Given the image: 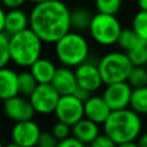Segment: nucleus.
I'll use <instances>...</instances> for the list:
<instances>
[{
	"mask_svg": "<svg viewBox=\"0 0 147 147\" xmlns=\"http://www.w3.org/2000/svg\"><path fill=\"white\" fill-rule=\"evenodd\" d=\"M71 10L62 0L36 3L29 13L30 29L44 41L55 44L71 30Z\"/></svg>",
	"mask_w": 147,
	"mask_h": 147,
	"instance_id": "nucleus-1",
	"label": "nucleus"
},
{
	"mask_svg": "<svg viewBox=\"0 0 147 147\" xmlns=\"http://www.w3.org/2000/svg\"><path fill=\"white\" fill-rule=\"evenodd\" d=\"M102 130L117 145L136 141L142 131V118L130 107L111 110L102 124Z\"/></svg>",
	"mask_w": 147,
	"mask_h": 147,
	"instance_id": "nucleus-2",
	"label": "nucleus"
},
{
	"mask_svg": "<svg viewBox=\"0 0 147 147\" xmlns=\"http://www.w3.org/2000/svg\"><path fill=\"white\" fill-rule=\"evenodd\" d=\"M44 41L29 28L9 36L10 62L18 68H30L40 56Z\"/></svg>",
	"mask_w": 147,
	"mask_h": 147,
	"instance_id": "nucleus-3",
	"label": "nucleus"
},
{
	"mask_svg": "<svg viewBox=\"0 0 147 147\" xmlns=\"http://www.w3.org/2000/svg\"><path fill=\"white\" fill-rule=\"evenodd\" d=\"M54 54L61 65L75 69L90 57V44L78 31L70 30L54 44Z\"/></svg>",
	"mask_w": 147,
	"mask_h": 147,
	"instance_id": "nucleus-4",
	"label": "nucleus"
},
{
	"mask_svg": "<svg viewBox=\"0 0 147 147\" xmlns=\"http://www.w3.org/2000/svg\"><path fill=\"white\" fill-rule=\"evenodd\" d=\"M98 67L103 84L124 82L133 68L129 55L123 51H111L106 53L98 61Z\"/></svg>",
	"mask_w": 147,
	"mask_h": 147,
	"instance_id": "nucleus-5",
	"label": "nucleus"
},
{
	"mask_svg": "<svg viewBox=\"0 0 147 147\" xmlns=\"http://www.w3.org/2000/svg\"><path fill=\"white\" fill-rule=\"evenodd\" d=\"M122 30L123 28L116 15L96 13L93 15L88 33L94 42L103 47H109L117 44Z\"/></svg>",
	"mask_w": 147,
	"mask_h": 147,
	"instance_id": "nucleus-6",
	"label": "nucleus"
},
{
	"mask_svg": "<svg viewBox=\"0 0 147 147\" xmlns=\"http://www.w3.org/2000/svg\"><path fill=\"white\" fill-rule=\"evenodd\" d=\"M60 96V93L52 84H38L33 93L29 96V100L36 114L49 115L54 114Z\"/></svg>",
	"mask_w": 147,
	"mask_h": 147,
	"instance_id": "nucleus-7",
	"label": "nucleus"
},
{
	"mask_svg": "<svg viewBox=\"0 0 147 147\" xmlns=\"http://www.w3.org/2000/svg\"><path fill=\"white\" fill-rule=\"evenodd\" d=\"M55 117L70 126L75 125L78 121L84 118V101L75 94L61 95L55 108Z\"/></svg>",
	"mask_w": 147,
	"mask_h": 147,
	"instance_id": "nucleus-8",
	"label": "nucleus"
},
{
	"mask_svg": "<svg viewBox=\"0 0 147 147\" xmlns=\"http://www.w3.org/2000/svg\"><path fill=\"white\" fill-rule=\"evenodd\" d=\"M132 91L133 88L131 87V85L126 80H124L106 84L101 95L111 110H118L130 107Z\"/></svg>",
	"mask_w": 147,
	"mask_h": 147,
	"instance_id": "nucleus-9",
	"label": "nucleus"
},
{
	"mask_svg": "<svg viewBox=\"0 0 147 147\" xmlns=\"http://www.w3.org/2000/svg\"><path fill=\"white\" fill-rule=\"evenodd\" d=\"M75 75L77 78L78 87H82L92 94L99 91L102 85H105L98 67V62L92 60H87L76 67Z\"/></svg>",
	"mask_w": 147,
	"mask_h": 147,
	"instance_id": "nucleus-10",
	"label": "nucleus"
},
{
	"mask_svg": "<svg viewBox=\"0 0 147 147\" xmlns=\"http://www.w3.org/2000/svg\"><path fill=\"white\" fill-rule=\"evenodd\" d=\"M41 129L33 119L16 122L10 131L11 141L23 147H37Z\"/></svg>",
	"mask_w": 147,
	"mask_h": 147,
	"instance_id": "nucleus-11",
	"label": "nucleus"
},
{
	"mask_svg": "<svg viewBox=\"0 0 147 147\" xmlns=\"http://www.w3.org/2000/svg\"><path fill=\"white\" fill-rule=\"evenodd\" d=\"M3 113L13 122H23L32 119L36 111L28 96L17 94L3 101Z\"/></svg>",
	"mask_w": 147,
	"mask_h": 147,
	"instance_id": "nucleus-12",
	"label": "nucleus"
},
{
	"mask_svg": "<svg viewBox=\"0 0 147 147\" xmlns=\"http://www.w3.org/2000/svg\"><path fill=\"white\" fill-rule=\"evenodd\" d=\"M110 113L111 109L102 95L92 94L84 101V116L100 125L106 122Z\"/></svg>",
	"mask_w": 147,
	"mask_h": 147,
	"instance_id": "nucleus-13",
	"label": "nucleus"
},
{
	"mask_svg": "<svg viewBox=\"0 0 147 147\" xmlns=\"http://www.w3.org/2000/svg\"><path fill=\"white\" fill-rule=\"evenodd\" d=\"M51 84L60 93V95L74 94L78 87L77 78L75 75V69L65 67V65L57 67Z\"/></svg>",
	"mask_w": 147,
	"mask_h": 147,
	"instance_id": "nucleus-14",
	"label": "nucleus"
},
{
	"mask_svg": "<svg viewBox=\"0 0 147 147\" xmlns=\"http://www.w3.org/2000/svg\"><path fill=\"white\" fill-rule=\"evenodd\" d=\"M20 94L18 72L13 68L3 67L0 69V100L5 101Z\"/></svg>",
	"mask_w": 147,
	"mask_h": 147,
	"instance_id": "nucleus-15",
	"label": "nucleus"
},
{
	"mask_svg": "<svg viewBox=\"0 0 147 147\" xmlns=\"http://www.w3.org/2000/svg\"><path fill=\"white\" fill-rule=\"evenodd\" d=\"M100 134H101L100 124L86 117L82 118L75 125L71 126V136H74L85 145H90Z\"/></svg>",
	"mask_w": 147,
	"mask_h": 147,
	"instance_id": "nucleus-16",
	"label": "nucleus"
},
{
	"mask_svg": "<svg viewBox=\"0 0 147 147\" xmlns=\"http://www.w3.org/2000/svg\"><path fill=\"white\" fill-rule=\"evenodd\" d=\"M29 28H30L29 14H26L22 8L7 10L5 31H3L5 33H7L8 36H13Z\"/></svg>",
	"mask_w": 147,
	"mask_h": 147,
	"instance_id": "nucleus-17",
	"label": "nucleus"
},
{
	"mask_svg": "<svg viewBox=\"0 0 147 147\" xmlns=\"http://www.w3.org/2000/svg\"><path fill=\"white\" fill-rule=\"evenodd\" d=\"M56 69L57 67L55 65V63L51 59L44 56H40L29 68L38 84H51Z\"/></svg>",
	"mask_w": 147,
	"mask_h": 147,
	"instance_id": "nucleus-18",
	"label": "nucleus"
},
{
	"mask_svg": "<svg viewBox=\"0 0 147 147\" xmlns=\"http://www.w3.org/2000/svg\"><path fill=\"white\" fill-rule=\"evenodd\" d=\"M93 15L94 14H92L91 10H88L87 8H84V7L75 8L74 10H71V14H70L71 30L78 31V32L88 31Z\"/></svg>",
	"mask_w": 147,
	"mask_h": 147,
	"instance_id": "nucleus-19",
	"label": "nucleus"
},
{
	"mask_svg": "<svg viewBox=\"0 0 147 147\" xmlns=\"http://www.w3.org/2000/svg\"><path fill=\"white\" fill-rule=\"evenodd\" d=\"M130 108L141 116L147 115V86L133 88Z\"/></svg>",
	"mask_w": 147,
	"mask_h": 147,
	"instance_id": "nucleus-20",
	"label": "nucleus"
},
{
	"mask_svg": "<svg viewBox=\"0 0 147 147\" xmlns=\"http://www.w3.org/2000/svg\"><path fill=\"white\" fill-rule=\"evenodd\" d=\"M140 40H141V38L132 30V28H126V29H123L121 31V34L118 37L116 45L119 47L121 51L127 53L133 47H136Z\"/></svg>",
	"mask_w": 147,
	"mask_h": 147,
	"instance_id": "nucleus-21",
	"label": "nucleus"
},
{
	"mask_svg": "<svg viewBox=\"0 0 147 147\" xmlns=\"http://www.w3.org/2000/svg\"><path fill=\"white\" fill-rule=\"evenodd\" d=\"M38 86V82L33 77L30 70H23L18 72V87L20 94L23 96H30L36 87Z\"/></svg>",
	"mask_w": 147,
	"mask_h": 147,
	"instance_id": "nucleus-22",
	"label": "nucleus"
},
{
	"mask_svg": "<svg viewBox=\"0 0 147 147\" xmlns=\"http://www.w3.org/2000/svg\"><path fill=\"white\" fill-rule=\"evenodd\" d=\"M126 82L132 88L147 86V69L145 65H133Z\"/></svg>",
	"mask_w": 147,
	"mask_h": 147,
	"instance_id": "nucleus-23",
	"label": "nucleus"
},
{
	"mask_svg": "<svg viewBox=\"0 0 147 147\" xmlns=\"http://www.w3.org/2000/svg\"><path fill=\"white\" fill-rule=\"evenodd\" d=\"M133 65H146L147 64V40L141 39L136 47L126 53Z\"/></svg>",
	"mask_w": 147,
	"mask_h": 147,
	"instance_id": "nucleus-24",
	"label": "nucleus"
},
{
	"mask_svg": "<svg viewBox=\"0 0 147 147\" xmlns=\"http://www.w3.org/2000/svg\"><path fill=\"white\" fill-rule=\"evenodd\" d=\"M132 30L144 40H147V11L139 10L134 14L131 22Z\"/></svg>",
	"mask_w": 147,
	"mask_h": 147,
	"instance_id": "nucleus-25",
	"label": "nucleus"
},
{
	"mask_svg": "<svg viewBox=\"0 0 147 147\" xmlns=\"http://www.w3.org/2000/svg\"><path fill=\"white\" fill-rule=\"evenodd\" d=\"M123 0H94L98 13L117 15L122 8Z\"/></svg>",
	"mask_w": 147,
	"mask_h": 147,
	"instance_id": "nucleus-26",
	"label": "nucleus"
},
{
	"mask_svg": "<svg viewBox=\"0 0 147 147\" xmlns=\"http://www.w3.org/2000/svg\"><path fill=\"white\" fill-rule=\"evenodd\" d=\"M9 62V36L5 32H0V69L7 67Z\"/></svg>",
	"mask_w": 147,
	"mask_h": 147,
	"instance_id": "nucleus-27",
	"label": "nucleus"
},
{
	"mask_svg": "<svg viewBox=\"0 0 147 147\" xmlns=\"http://www.w3.org/2000/svg\"><path fill=\"white\" fill-rule=\"evenodd\" d=\"M51 131L57 140H62V139H65L71 136V126L61 121H57L56 123H54Z\"/></svg>",
	"mask_w": 147,
	"mask_h": 147,
	"instance_id": "nucleus-28",
	"label": "nucleus"
},
{
	"mask_svg": "<svg viewBox=\"0 0 147 147\" xmlns=\"http://www.w3.org/2000/svg\"><path fill=\"white\" fill-rule=\"evenodd\" d=\"M59 140L52 133V131H41L37 147H56Z\"/></svg>",
	"mask_w": 147,
	"mask_h": 147,
	"instance_id": "nucleus-29",
	"label": "nucleus"
},
{
	"mask_svg": "<svg viewBox=\"0 0 147 147\" xmlns=\"http://www.w3.org/2000/svg\"><path fill=\"white\" fill-rule=\"evenodd\" d=\"M87 147H117V144L106 133H101L90 145H87Z\"/></svg>",
	"mask_w": 147,
	"mask_h": 147,
	"instance_id": "nucleus-30",
	"label": "nucleus"
},
{
	"mask_svg": "<svg viewBox=\"0 0 147 147\" xmlns=\"http://www.w3.org/2000/svg\"><path fill=\"white\" fill-rule=\"evenodd\" d=\"M56 147H87V145H85L84 142L75 138L74 136H70L65 139L59 140Z\"/></svg>",
	"mask_w": 147,
	"mask_h": 147,
	"instance_id": "nucleus-31",
	"label": "nucleus"
},
{
	"mask_svg": "<svg viewBox=\"0 0 147 147\" xmlns=\"http://www.w3.org/2000/svg\"><path fill=\"white\" fill-rule=\"evenodd\" d=\"M25 2H26V0H0V3H1L7 10L22 8Z\"/></svg>",
	"mask_w": 147,
	"mask_h": 147,
	"instance_id": "nucleus-32",
	"label": "nucleus"
},
{
	"mask_svg": "<svg viewBox=\"0 0 147 147\" xmlns=\"http://www.w3.org/2000/svg\"><path fill=\"white\" fill-rule=\"evenodd\" d=\"M77 98H79L80 100H83V101H85L90 95H92V93H90L88 91H86V90H84V88H82V87H77V90L75 91V93H74Z\"/></svg>",
	"mask_w": 147,
	"mask_h": 147,
	"instance_id": "nucleus-33",
	"label": "nucleus"
},
{
	"mask_svg": "<svg viewBox=\"0 0 147 147\" xmlns=\"http://www.w3.org/2000/svg\"><path fill=\"white\" fill-rule=\"evenodd\" d=\"M5 9L6 8L0 3V32L5 31V22H6V14H7Z\"/></svg>",
	"mask_w": 147,
	"mask_h": 147,
	"instance_id": "nucleus-34",
	"label": "nucleus"
},
{
	"mask_svg": "<svg viewBox=\"0 0 147 147\" xmlns=\"http://www.w3.org/2000/svg\"><path fill=\"white\" fill-rule=\"evenodd\" d=\"M137 144L139 147H147V132L141 133L137 139Z\"/></svg>",
	"mask_w": 147,
	"mask_h": 147,
	"instance_id": "nucleus-35",
	"label": "nucleus"
},
{
	"mask_svg": "<svg viewBox=\"0 0 147 147\" xmlns=\"http://www.w3.org/2000/svg\"><path fill=\"white\" fill-rule=\"evenodd\" d=\"M139 10H145L147 11V0H137Z\"/></svg>",
	"mask_w": 147,
	"mask_h": 147,
	"instance_id": "nucleus-36",
	"label": "nucleus"
},
{
	"mask_svg": "<svg viewBox=\"0 0 147 147\" xmlns=\"http://www.w3.org/2000/svg\"><path fill=\"white\" fill-rule=\"evenodd\" d=\"M117 147H139L137 141H131V142H124V144H119L117 145Z\"/></svg>",
	"mask_w": 147,
	"mask_h": 147,
	"instance_id": "nucleus-37",
	"label": "nucleus"
},
{
	"mask_svg": "<svg viewBox=\"0 0 147 147\" xmlns=\"http://www.w3.org/2000/svg\"><path fill=\"white\" fill-rule=\"evenodd\" d=\"M5 147H23V146H21V145H17V144H15V142H9V144H7V145H5Z\"/></svg>",
	"mask_w": 147,
	"mask_h": 147,
	"instance_id": "nucleus-38",
	"label": "nucleus"
},
{
	"mask_svg": "<svg viewBox=\"0 0 147 147\" xmlns=\"http://www.w3.org/2000/svg\"><path fill=\"white\" fill-rule=\"evenodd\" d=\"M31 2H33L34 5L36 3H41V2H46V1H51V0H30Z\"/></svg>",
	"mask_w": 147,
	"mask_h": 147,
	"instance_id": "nucleus-39",
	"label": "nucleus"
},
{
	"mask_svg": "<svg viewBox=\"0 0 147 147\" xmlns=\"http://www.w3.org/2000/svg\"><path fill=\"white\" fill-rule=\"evenodd\" d=\"M0 147H5V145L2 144V140L1 139H0Z\"/></svg>",
	"mask_w": 147,
	"mask_h": 147,
	"instance_id": "nucleus-40",
	"label": "nucleus"
},
{
	"mask_svg": "<svg viewBox=\"0 0 147 147\" xmlns=\"http://www.w3.org/2000/svg\"><path fill=\"white\" fill-rule=\"evenodd\" d=\"M145 67H146V69H147V64H146V65H145Z\"/></svg>",
	"mask_w": 147,
	"mask_h": 147,
	"instance_id": "nucleus-41",
	"label": "nucleus"
}]
</instances>
